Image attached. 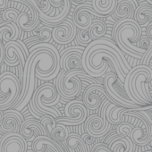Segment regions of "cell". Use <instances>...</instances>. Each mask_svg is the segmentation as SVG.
<instances>
[{"label": "cell", "instance_id": "6da1fadb", "mask_svg": "<svg viewBox=\"0 0 152 152\" xmlns=\"http://www.w3.org/2000/svg\"><path fill=\"white\" fill-rule=\"evenodd\" d=\"M60 100L56 86L52 83H46L35 89L31 100L28 103V107L31 114L39 119L44 115H49L54 118L61 116V113L54 107Z\"/></svg>", "mask_w": 152, "mask_h": 152}, {"label": "cell", "instance_id": "7a4b0ae2", "mask_svg": "<svg viewBox=\"0 0 152 152\" xmlns=\"http://www.w3.org/2000/svg\"><path fill=\"white\" fill-rule=\"evenodd\" d=\"M142 29L140 24L133 19L129 18L128 21L123 23L115 31L114 39L117 47L132 58L140 59L145 53V49L137 47L134 42H137L141 37Z\"/></svg>", "mask_w": 152, "mask_h": 152}, {"label": "cell", "instance_id": "3957f363", "mask_svg": "<svg viewBox=\"0 0 152 152\" xmlns=\"http://www.w3.org/2000/svg\"><path fill=\"white\" fill-rule=\"evenodd\" d=\"M101 77L103 78V87L107 94L110 98L112 103L119 107H124L125 108L144 110L151 108V105H148V107H143L133 103L126 95L124 89V83L118 79L117 75L115 72H111V69L108 68L106 74L104 76H101Z\"/></svg>", "mask_w": 152, "mask_h": 152}, {"label": "cell", "instance_id": "277c9868", "mask_svg": "<svg viewBox=\"0 0 152 152\" xmlns=\"http://www.w3.org/2000/svg\"><path fill=\"white\" fill-rule=\"evenodd\" d=\"M21 92L16 75L12 72H4L0 75V111L12 108Z\"/></svg>", "mask_w": 152, "mask_h": 152}, {"label": "cell", "instance_id": "5b68a950", "mask_svg": "<svg viewBox=\"0 0 152 152\" xmlns=\"http://www.w3.org/2000/svg\"><path fill=\"white\" fill-rule=\"evenodd\" d=\"M64 117L56 118V122L66 126L80 125L85 122L88 116V109L82 100L72 99L66 103L64 107Z\"/></svg>", "mask_w": 152, "mask_h": 152}, {"label": "cell", "instance_id": "8992f818", "mask_svg": "<svg viewBox=\"0 0 152 152\" xmlns=\"http://www.w3.org/2000/svg\"><path fill=\"white\" fill-rule=\"evenodd\" d=\"M8 2L20 3L25 7L22 13H19L16 19V24L22 31H31L39 26L40 23L39 15L29 0H8Z\"/></svg>", "mask_w": 152, "mask_h": 152}, {"label": "cell", "instance_id": "52a82bcc", "mask_svg": "<svg viewBox=\"0 0 152 152\" xmlns=\"http://www.w3.org/2000/svg\"><path fill=\"white\" fill-rule=\"evenodd\" d=\"M104 99H107L108 100H110V98L107 94L101 83L89 84L86 91H84L83 103L87 109L95 110L100 107V104Z\"/></svg>", "mask_w": 152, "mask_h": 152}, {"label": "cell", "instance_id": "ba28073f", "mask_svg": "<svg viewBox=\"0 0 152 152\" xmlns=\"http://www.w3.org/2000/svg\"><path fill=\"white\" fill-rule=\"evenodd\" d=\"M83 47H70L60 53V67L65 72L82 68Z\"/></svg>", "mask_w": 152, "mask_h": 152}, {"label": "cell", "instance_id": "9c48e42d", "mask_svg": "<svg viewBox=\"0 0 152 152\" xmlns=\"http://www.w3.org/2000/svg\"><path fill=\"white\" fill-rule=\"evenodd\" d=\"M27 140L19 132L4 133L0 139V152H26Z\"/></svg>", "mask_w": 152, "mask_h": 152}, {"label": "cell", "instance_id": "30bf717a", "mask_svg": "<svg viewBox=\"0 0 152 152\" xmlns=\"http://www.w3.org/2000/svg\"><path fill=\"white\" fill-rule=\"evenodd\" d=\"M76 31H77V27L73 24L72 21L66 19L53 28L52 38L56 43L66 45L75 39Z\"/></svg>", "mask_w": 152, "mask_h": 152}, {"label": "cell", "instance_id": "8fae6325", "mask_svg": "<svg viewBox=\"0 0 152 152\" xmlns=\"http://www.w3.org/2000/svg\"><path fill=\"white\" fill-rule=\"evenodd\" d=\"M93 15L96 17L102 16L97 14L91 6L81 5L75 8L72 14V23L79 30H88L92 23Z\"/></svg>", "mask_w": 152, "mask_h": 152}, {"label": "cell", "instance_id": "7c38bea8", "mask_svg": "<svg viewBox=\"0 0 152 152\" xmlns=\"http://www.w3.org/2000/svg\"><path fill=\"white\" fill-rule=\"evenodd\" d=\"M24 121L23 116L20 111L16 109H7L3 114L2 121L0 123V132L3 133L8 132H19L20 126Z\"/></svg>", "mask_w": 152, "mask_h": 152}, {"label": "cell", "instance_id": "4fadbf2b", "mask_svg": "<svg viewBox=\"0 0 152 152\" xmlns=\"http://www.w3.org/2000/svg\"><path fill=\"white\" fill-rule=\"evenodd\" d=\"M85 124L86 132L92 135L95 138H100L108 133L111 129V124L107 121L103 122V119L98 115H92L87 118Z\"/></svg>", "mask_w": 152, "mask_h": 152}, {"label": "cell", "instance_id": "5bb4252c", "mask_svg": "<svg viewBox=\"0 0 152 152\" xmlns=\"http://www.w3.org/2000/svg\"><path fill=\"white\" fill-rule=\"evenodd\" d=\"M46 148H51L53 152H68L67 148H64L62 142H57L45 135L36 136L32 140L31 149L34 152H45Z\"/></svg>", "mask_w": 152, "mask_h": 152}, {"label": "cell", "instance_id": "9a60e30c", "mask_svg": "<svg viewBox=\"0 0 152 152\" xmlns=\"http://www.w3.org/2000/svg\"><path fill=\"white\" fill-rule=\"evenodd\" d=\"M19 133L26 140H31L34 135L35 137L39 135L47 136V132L45 131L44 127L40 124L39 120H36L34 118L25 119L20 126Z\"/></svg>", "mask_w": 152, "mask_h": 152}, {"label": "cell", "instance_id": "2e32d148", "mask_svg": "<svg viewBox=\"0 0 152 152\" xmlns=\"http://www.w3.org/2000/svg\"><path fill=\"white\" fill-rule=\"evenodd\" d=\"M139 7L136 0H116V5L113 11L117 18H133L134 12Z\"/></svg>", "mask_w": 152, "mask_h": 152}, {"label": "cell", "instance_id": "e0dca14e", "mask_svg": "<svg viewBox=\"0 0 152 152\" xmlns=\"http://www.w3.org/2000/svg\"><path fill=\"white\" fill-rule=\"evenodd\" d=\"M133 19L140 24V27H146L152 23V5L141 4L136 8Z\"/></svg>", "mask_w": 152, "mask_h": 152}, {"label": "cell", "instance_id": "ac0fdd59", "mask_svg": "<svg viewBox=\"0 0 152 152\" xmlns=\"http://www.w3.org/2000/svg\"><path fill=\"white\" fill-rule=\"evenodd\" d=\"M92 9L100 15H108L113 13L116 0H91Z\"/></svg>", "mask_w": 152, "mask_h": 152}, {"label": "cell", "instance_id": "d6986e66", "mask_svg": "<svg viewBox=\"0 0 152 152\" xmlns=\"http://www.w3.org/2000/svg\"><path fill=\"white\" fill-rule=\"evenodd\" d=\"M128 108H125L124 107L116 106L114 103H110L106 110V117L107 120L111 124L117 125L120 123H122V116L123 114L127 110Z\"/></svg>", "mask_w": 152, "mask_h": 152}, {"label": "cell", "instance_id": "ffe728a7", "mask_svg": "<svg viewBox=\"0 0 152 152\" xmlns=\"http://www.w3.org/2000/svg\"><path fill=\"white\" fill-rule=\"evenodd\" d=\"M64 142L68 152L70 149H73L75 152H88L85 143L78 133H69L67 139Z\"/></svg>", "mask_w": 152, "mask_h": 152}, {"label": "cell", "instance_id": "44dd1931", "mask_svg": "<svg viewBox=\"0 0 152 152\" xmlns=\"http://www.w3.org/2000/svg\"><path fill=\"white\" fill-rule=\"evenodd\" d=\"M112 152H133L134 143L131 140L130 137L120 136L109 147Z\"/></svg>", "mask_w": 152, "mask_h": 152}, {"label": "cell", "instance_id": "7402d4cb", "mask_svg": "<svg viewBox=\"0 0 152 152\" xmlns=\"http://www.w3.org/2000/svg\"><path fill=\"white\" fill-rule=\"evenodd\" d=\"M0 39L5 42L16 40V29L8 21L3 20L0 23Z\"/></svg>", "mask_w": 152, "mask_h": 152}, {"label": "cell", "instance_id": "603a6c76", "mask_svg": "<svg viewBox=\"0 0 152 152\" xmlns=\"http://www.w3.org/2000/svg\"><path fill=\"white\" fill-rule=\"evenodd\" d=\"M90 37L91 40H95L97 39L103 38L107 32V25L106 23L99 19H93L91 25L88 29Z\"/></svg>", "mask_w": 152, "mask_h": 152}, {"label": "cell", "instance_id": "cb8c5ba5", "mask_svg": "<svg viewBox=\"0 0 152 152\" xmlns=\"http://www.w3.org/2000/svg\"><path fill=\"white\" fill-rule=\"evenodd\" d=\"M69 133L70 132L66 125L57 123L56 127L52 130L50 138L55 140L57 142H63L67 139Z\"/></svg>", "mask_w": 152, "mask_h": 152}, {"label": "cell", "instance_id": "d4e9b609", "mask_svg": "<svg viewBox=\"0 0 152 152\" xmlns=\"http://www.w3.org/2000/svg\"><path fill=\"white\" fill-rule=\"evenodd\" d=\"M39 122L42 124V126L44 127L45 131L47 132V136L48 137H50L51 136L52 130L56 125V118H54L53 116H51L49 115H44L40 116Z\"/></svg>", "mask_w": 152, "mask_h": 152}, {"label": "cell", "instance_id": "484cf974", "mask_svg": "<svg viewBox=\"0 0 152 152\" xmlns=\"http://www.w3.org/2000/svg\"><path fill=\"white\" fill-rule=\"evenodd\" d=\"M132 128H133V126L132 124H130L128 122H122L119 124H117L116 129H115V132L120 136H123V137L128 136L129 137Z\"/></svg>", "mask_w": 152, "mask_h": 152}, {"label": "cell", "instance_id": "4316f807", "mask_svg": "<svg viewBox=\"0 0 152 152\" xmlns=\"http://www.w3.org/2000/svg\"><path fill=\"white\" fill-rule=\"evenodd\" d=\"M52 30L53 28L50 26H43L39 30L38 36L42 40V42H49L52 39Z\"/></svg>", "mask_w": 152, "mask_h": 152}, {"label": "cell", "instance_id": "83f0119b", "mask_svg": "<svg viewBox=\"0 0 152 152\" xmlns=\"http://www.w3.org/2000/svg\"><path fill=\"white\" fill-rule=\"evenodd\" d=\"M18 15H19V11L17 9L10 7V8L5 9L1 16H2V19L5 21H8L9 23H12V22L16 23Z\"/></svg>", "mask_w": 152, "mask_h": 152}, {"label": "cell", "instance_id": "f1b7e54d", "mask_svg": "<svg viewBox=\"0 0 152 152\" xmlns=\"http://www.w3.org/2000/svg\"><path fill=\"white\" fill-rule=\"evenodd\" d=\"M76 39H77V41L79 44H81L82 46H87L90 42H91V39L90 37L89 31L88 30H80L79 32L76 34Z\"/></svg>", "mask_w": 152, "mask_h": 152}, {"label": "cell", "instance_id": "f546056e", "mask_svg": "<svg viewBox=\"0 0 152 152\" xmlns=\"http://www.w3.org/2000/svg\"><path fill=\"white\" fill-rule=\"evenodd\" d=\"M136 46L139 47L140 48L147 50L148 48H152V39H149L147 36H141L137 41Z\"/></svg>", "mask_w": 152, "mask_h": 152}, {"label": "cell", "instance_id": "4dcf8cb0", "mask_svg": "<svg viewBox=\"0 0 152 152\" xmlns=\"http://www.w3.org/2000/svg\"><path fill=\"white\" fill-rule=\"evenodd\" d=\"M91 152H112V151L105 143H98L92 148Z\"/></svg>", "mask_w": 152, "mask_h": 152}, {"label": "cell", "instance_id": "1f68e13d", "mask_svg": "<svg viewBox=\"0 0 152 152\" xmlns=\"http://www.w3.org/2000/svg\"><path fill=\"white\" fill-rule=\"evenodd\" d=\"M81 138H82V140H83V142L85 143L86 147L91 146V144H93V143L95 142L96 139H97V138L93 137L92 135H91V134H89V133H87V132H86V133L82 134Z\"/></svg>", "mask_w": 152, "mask_h": 152}, {"label": "cell", "instance_id": "d6a6232c", "mask_svg": "<svg viewBox=\"0 0 152 152\" xmlns=\"http://www.w3.org/2000/svg\"><path fill=\"white\" fill-rule=\"evenodd\" d=\"M67 0H48L49 4L54 8H60Z\"/></svg>", "mask_w": 152, "mask_h": 152}, {"label": "cell", "instance_id": "836d02e7", "mask_svg": "<svg viewBox=\"0 0 152 152\" xmlns=\"http://www.w3.org/2000/svg\"><path fill=\"white\" fill-rule=\"evenodd\" d=\"M4 60H5V48L1 39H0V65L2 64Z\"/></svg>", "mask_w": 152, "mask_h": 152}, {"label": "cell", "instance_id": "e575fe53", "mask_svg": "<svg viewBox=\"0 0 152 152\" xmlns=\"http://www.w3.org/2000/svg\"><path fill=\"white\" fill-rule=\"evenodd\" d=\"M146 36L149 39H152V23L148 24V27L146 29Z\"/></svg>", "mask_w": 152, "mask_h": 152}, {"label": "cell", "instance_id": "d590c367", "mask_svg": "<svg viewBox=\"0 0 152 152\" xmlns=\"http://www.w3.org/2000/svg\"><path fill=\"white\" fill-rule=\"evenodd\" d=\"M8 0H0V10H5L7 8H8Z\"/></svg>", "mask_w": 152, "mask_h": 152}, {"label": "cell", "instance_id": "8d00e7d4", "mask_svg": "<svg viewBox=\"0 0 152 152\" xmlns=\"http://www.w3.org/2000/svg\"><path fill=\"white\" fill-rule=\"evenodd\" d=\"M2 117H3V113H2V111H0V123L2 121Z\"/></svg>", "mask_w": 152, "mask_h": 152}, {"label": "cell", "instance_id": "74e56055", "mask_svg": "<svg viewBox=\"0 0 152 152\" xmlns=\"http://www.w3.org/2000/svg\"><path fill=\"white\" fill-rule=\"evenodd\" d=\"M74 2H77V3H81V2H83L84 0H73Z\"/></svg>", "mask_w": 152, "mask_h": 152}, {"label": "cell", "instance_id": "f35d334b", "mask_svg": "<svg viewBox=\"0 0 152 152\" xmlns=\"http://www.w3.org/2000/svg\"><path fill=\"white\" fill-rule=\"evenodd\" d=\"M146 1H147V2H148V4H150V5L152 4V0H146Z\"/></svg>", "mask_w": 152, "mask_h": 152}, {"label": "cell", "instance_id": "ab89813d", "mask_svg": "<svg viewBox=\"0 0 152 152\" xmlns=\"http://www.w3.org/2000/svg\"><path fill=\"white\" fill-rule=\"evenodd\" d=\"M3 21V19H2V16H0V23H1Z\"/></svg>", "mask_w": 152, "mask_h": 152}, {"label": "cell", "instance_id": "60d3db41", "mask_svg": "<svg viewBox=\"0 0 152 152\" xmlns=\"http://www.w3.org/2000/svg\"><path fill=\"white\" fill-rule=\"evenodd\" d=\"M26 152H27V151H26ZM28 152H34V151H33V150H32V149H31V151H28Z\"/></svg>", "mask_w": 152, "mask_h": 152}]
</instances>
